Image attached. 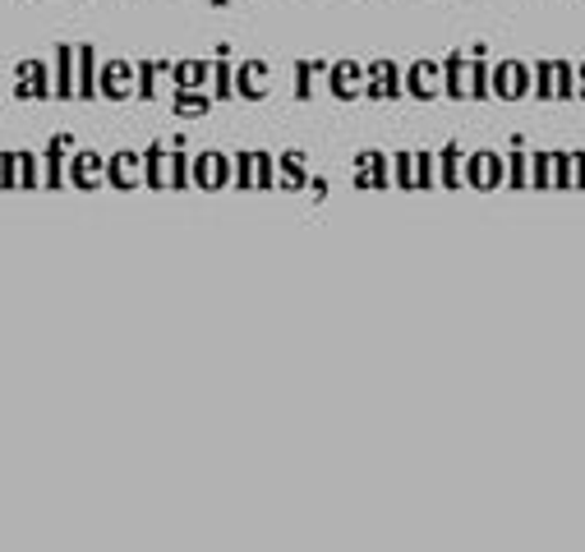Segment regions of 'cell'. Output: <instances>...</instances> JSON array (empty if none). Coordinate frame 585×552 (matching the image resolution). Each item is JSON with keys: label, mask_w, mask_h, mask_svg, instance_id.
<instances>
[{"label": "cell", "mask_w": 585, "mask_h": 552, "mask_svg": "<svg viewBox=\"0 0 585 552\" xmlns=\"http://www.w3.org/2000/svg\"><path fill=\"white\" fill-rule=\"evenodd\" d=\"M37 162L29 152H0V190H33Z\"/></svg>", "instance_id": "6da1fadb"}, {"label": "cell", "mask_w": 585, "mask_h": 552, "mask_svg": "<svg viewBox=\"0 0 585 552\" xmlns=\"http://www.w3.org/2000/svg\"><path fill=\"white\" fill-rule=\"evenodd\" d=\"M19 97H46L51 93V84H46V69L33 61V65H19V88H14Z\"/></svg>", "instance_id": "7a4b0ae2"}, {"label": "cell", "mask_w": 585, "mask_h": 552, "mask_svg": "<svg viewBox=\"0 0 585 552\" xmlns=\"http://www.w3.org/2000/svg\"><path fill=\"white\" fill-rule=\"evenodd\" d=\"M56 93H61V97H69V93H74V84H69V51H61V69H56Z\"/></svg>", "instance_id": "3957f363"}, {"label": "cell", "mask_w": 585, "mask_h": 552, "mask_svg": "<svg viewBox=\"0 0 585 552\" xmlns=\"http://www.w3.org/2000/svg\"><path fill=\"white\" fill-rule=\"evenodd\" d=\"M101 84H107V93H124V65H111L101 74Z\"/></svg>", "instance_id": "277c9868"}, {"label": "cell", "mask_w": 585, "mask_h": 552, "mask_svg": "<svg viewBox=\"0 0 585 552\" xmlns=\"http://www.w3.org/2000/svg\"><path fill=\"white\" fill-rule=\"evenodd\" d=\"M74 175H79V180H93V175H97V162H93V156H84V162L74 166Z\"/></svg>", "instance_id": "5b68a950"}]
</instances>
